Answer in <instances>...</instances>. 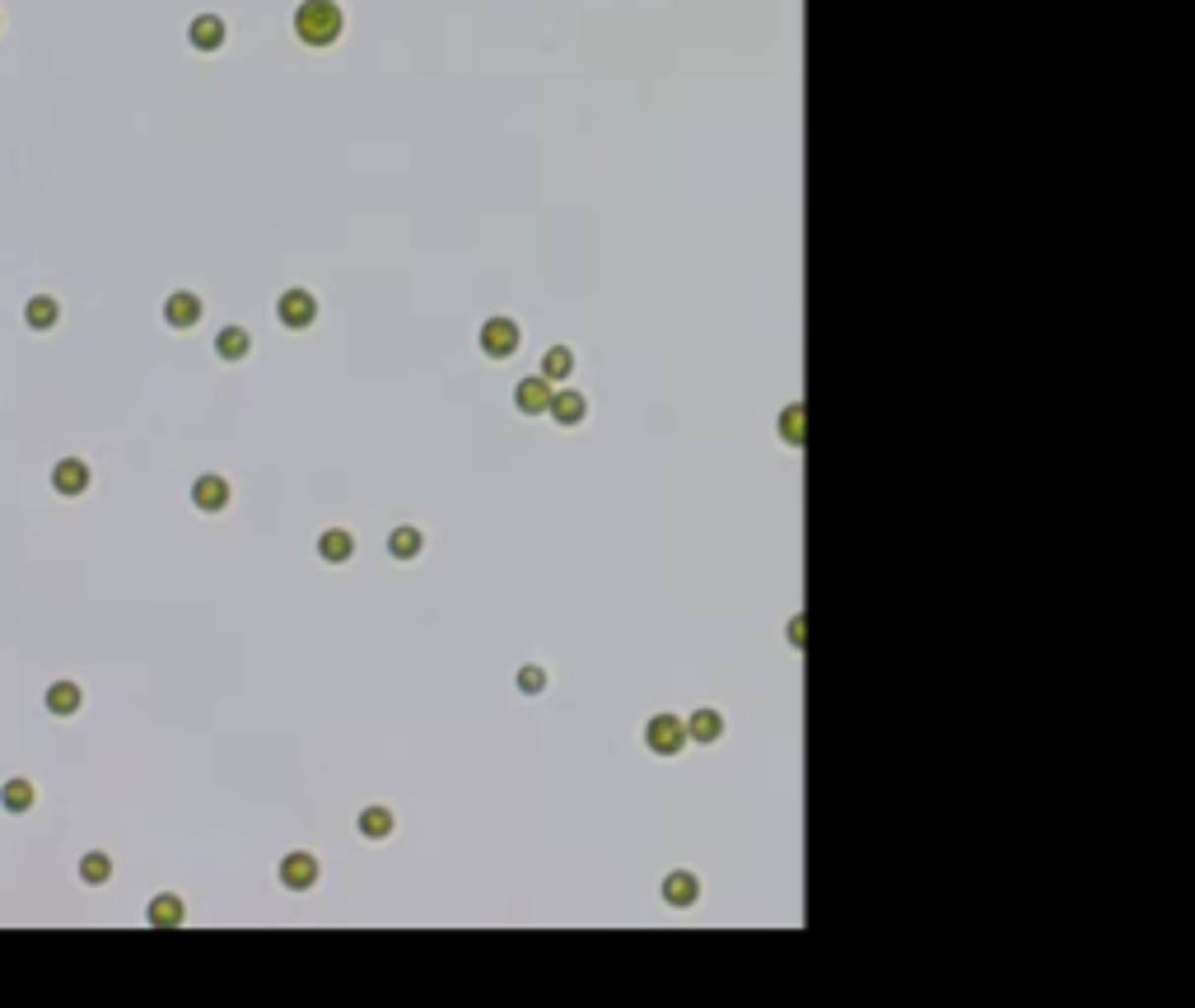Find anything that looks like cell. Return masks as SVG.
<instances>
[{
    "instance_id": "obj_13",
    "label": "cell",
    "mask_w": 1195,
    "mask_h": 1008,
    "mask_svg": "<svg viewBox=\"0 0 1195 1008\" xmlns=\"http://www.w3.org/2000/svg\"><path fill=\"white\" fill-rule=\"evenodd\" d=\"M192 47H197V52H215V47H225V19H215V15L192 19Z\"/></svg>"
},
{
    "instance_id": "obj_6",
    "label": "cell",
    "mask_w": 1195,
    "mask_h": 1008,
    "mask_svg": "<svg viewBox=\"0 0 1195 1008\" xmlns=\"http://www.w3.org/2000/svg\"><path fill=\"white\" fill-rule=\"evenodd\" d=\"M552 383L542 378V373H533V378H523L514 388V407L523 411V416H547V407H552Z\"/></svg>"
},
{
    "instance_id": "obj_23",
    "label": "cell",
    "mask_w": 1195,
    "mask_h": 1008,
    "mask_svg": "<svg viewBox=\"0 0 1195 1008\" xmlns=\"http://www.w3.org/2000/svg\"><path fill=\"white\" fill-rule=\"evenodd\" d=\"M80 878H85L90 887L107 883V878H112V859H107V854H85V859H80Z\"/></svg>"
},
{
    "instance_id": "obj_20",
    "label": "cell",
    "mask_w": 1195,
    "mask_h": 1008,
    "mask_svg": "<svg viewBox=\"0 0 1195 1008\" xmlns=\"http://www.w3.org/2000/svg\"><path fill=\"white\" fill-rule=\"evenodd\" d=\"M388 551H393L397 561H416V556H421V528H393Z\"/></svg>"
},
{
    "instance_id": "obj_22",
    "label": "cell",
    "mask_w": 1195,
    "mask_h": 1008,
    "mask_svg": "<svg viewBox=\"0 0 1195 1008\" xmlns=\"http://www.w3.org/2000/svg\"><path fill=\"white\" fill-rule=\"evenodd\" d=\"M150 924H160V929H173V924H182V902H178V897H155V902H150Z\"/></svg>"
},
{
    "instance_id": "obj_21",
    "label": "cell",
    "mask_w": 1195,
    "mask_h": 1008,
    "mask_svg": "<svg viewBox=\"0 0 1195 1008\" xmlns=\"http://www.w3.org/2000/svg\"><path fill=\"white\" fill-rule=\"evenodd\" d=\"M47 709H52V714H75V709H80V687H75V682H56V687L47 691Z\"/></svg>"
},
{
    "instance_id": "obj_25",
    "label": "cell",
    "mask_w": 1195,
    "mask_h": 1008,
    "mask_svg": "<svg viewBox=\"0 0 1195 1008\" xmlns=\"http://www.w3.org/2000/svg\"><path fill=\"white\" fill-rule=\"evenodd\" d=\"M547 687V672L537 668V663H528V668H518V691L523 696H537V691Z\"/></svg>"
},
{
    "instance_id": "obj_24",
    "label": "cell",
    "mask_w": 1195,
    "mask_h": 1008,
    "mask_svg": "<svg viewBox=\"0 0 1195 1008\" xmlns=\"http://www.w3.org/2000/svg\"><path fill=\"white\" fill-rule=\"evenodd\" d=\"M780 439H789L794 448L803 443V407H799V402H794V407L780 416Z\"/></svg>"
},
{
    "instance_id": "obj_18",
    "label": "cell",
    "mask_w": 1195,
    "mask_h": 1008,
    "mask_svg": "<svg viewBox=\"0 0 1195 1008\" xmlns=\"http://www.w3.org/2000/svg\"><path fill=\"white\" fill-rule=\"evenodd\" d=\"M570 370H574V355L565 351V346H552L547 360H542V378H547V383H565Z\"/></svg>"
},
{
    "instance_id": "obj_16",
    "label": "cell",
    "mask_w": 1195,
    "mask_h": 1008,
    "mask_svg": "<svg viewBox=\"0 0 1195 1008\" xmlns=\"http://www.w3.org/2000/svg\"><path fill=\"white\" fill-rule=\"evenodd\" d=\"M724 733V719H719V709H697L692 719H687V738H697V743H714Z\"/></svg>"
},
{
    "instance_id": "obj_4",
    "label": "cell",
    "mask_w": 1195,
    "mask_h": 1008,
    "mask_svg": "<svg viewBox=\"0 0 1195 1008\" xmlns=\"http://www.w3.org/2000/svg\"><path fill=\"white\" fill-rule=\"evenodd\" d=\"M276 313H281V322H286L290 332H303V327H313V318H318V300L308 290H286L281 303H276Z\"/></svg>"
},
{
    "instance_id": "obj_11",
    "label": "cell",
    "mask_w": 1195,
    "mask_h": 1008,
    "mask_svg": "<svg viewBox=\"0 0 1195 1008\" xmlns=\"http://www.w3.org/2000/svg\"><path fill=\"white\" fill-rule=\"evenodd\" d=\"M164 318H168V327H197L201 300L197 295H187V290H178V295H168V303H164Z\"/></svg>"
},
{
    "instance_id": "obj_7",
    "label": "cell",
    "mask_w": 1195,
    "mask_h": 1008,
    "mask_svg": "<svg viewBox=\"0 0 1195 1008\" xmlns=\"http://www.w3.org/2000/svg\"><path fill=\"white\" fill-rule=\"evenodd\" d=\"M192 504H197L201 513H220L225 504H230V481L215 477V472L197 477V481H192Z\"/></svg>"
},
{
    "instance_id": "obj_8",
    "label": "cell",
    "mask_w": 1195,
    "mask_h": 1008,
    "mask_svg": "<svg viewBox=\"0 0 1195 1008\" xmlns=\"http://www.w3.org/2000/svg\"><path fill=\"white\" fill-rule=\"evenodd\" d=\"M52 486L61 491V496H85L90 491V467L80 458H66L52 467Z\"/></svg>"
},
{
    "instance_id": "obj_12",
    "label": "cell",
    "mask_w": 1195,
    "mask_h": 1008,
    "mask_svg": "<svg viewBox=\"0 0 1195 1008\" xmlns=\"http://www.w3.org/2000/svg\"><path fill=\"white\" fill-rule=\"evenodd\" d=\"M318 551H322V561L346 566V561L356 556V537H351L346 528H327V532H322V542H318Z\"/></svg>"
},
{
    "instance_id": "obj_1",
    "label": "cell",
    "mask_w": 1195,
    "mask_h": 1008,
    "mask_svg": "<svg viewBox=\"0 0 1195 1008\" xmlns=\"http://www.w3.org/2000/svg\"><path fill=\"white\" fill-rule=\"evenodd\" d=\"M341 29H346V19H341L337 0H303L295 10V34L308 47H332L341 37Z\"/></svg>"
},
{
    "instance_id": "obj_5",
    "label": "cell",
    "mask_w": 1195,
    "mask_h": 1008,
    "mask_svg": "<svg viewBox=\"0 0 1195 1008\" xmlns=\"http://www.w3.org/2000/svg\"><path fill=\"white\" fill-rule=\"evenodd\" d=\"M281 883H286L290 892H308V887L318 883V859H313L308 849L286 854V859H281Z\"/></svg>"
},
{
    "instance_id": "obj_17",
    "label": "cell",
    "mask_w": 1195,
    "mask_h": 1008,
    "mask_svg": "<svg viewBox=\"0 0 1195 1008\" xmlns=\"http://www.w3.org/2000/svg\"><path fill=\"white\" fill-rule=\"evenodd\" d=\"M24 318H29V327H37V332H47V327H56V318H61V303H56L52 295H37V300H29V308H24Z\"/></svg>"
},
{
    "instance_id": "obj_14",
    "label": "cell",
    "mask_w": 1195,
    "mask_h": 1008,
    "mask_svg": "<svg viewBox=\"0 0 1195 1008\" xmlns=\"http://www.w3.org/2000/svg\"><path fill=\"white\" fill-rule=\"evenodd\" d=\"M360 836H365V840H388V836H393V813H388L383 803L365 808V813H360Z\"/></svg>"
},
{
    "instance_id": "obj_10",
    "label": "cell",
    "mask_w": 1195,
    "mask_h": 1008,
    "mask_svg": "<svg viewBox=\"0 0 1195 1008\" xmlns=\"http://www.w3.org/2000/svg\"><path fill=\"white\" fill-rule=\"evenodd\" d=\"M697 897H700L697 873L678 868V873H668V878H663V902H668V906H697Z\"/></svg>"
},
{
    "instance_id": "obj_3",
    "label": "cell",
    "mask_w": 1195,
    "mask_h": 1008,
    "mask_svg": "<svg viewBox=\"0 0 1195 1008\" xmlns=\"http://www.w3.org/2000/svg\"><path fill=\"white\" fill-rule=\"evenodd\" d=\"M518 341H523V332H518L514 318H486L482 327V351L491 355V360H509V355L518 351Z\"/></svg>"
},
{
    "instance_id": "obj_2",
    "label": "cell",
    "mask_w": 1195,
    "mask_h": 1008,
    "mask_svg": "<svg viewBox=\"0 0 1195 1008\" xmlns=\"http://www.w3.org/2000/svg\"><path fill=\"white\" fill-rule=\"evenodd\" d=\"M644 747L654 757H678L682 747H687V719H678V714H654L644 724Z\"/></svg>"
},
{
    "instance_id": "obj_15",
    "label": "cell",
    "mask_w": 1195,
    "mask_h": 1008,
    "mask_svg": "<svg viewBox=\"0 0 1195 1008\" xmlns=\"http://www.w3.org/2000/svg\"><path fill=\"white\" fill-rule=\"evenodd\" d=\"M215 351H220V360H243L252 351L248 327H225V332L215 336Z\"/></svg>"
},
{
    "instance_id": "obj_9",
    "label": "cell",
    "mask_w": 1195,
    "mask_h": 1008,
    "mask_svg": "<svg viewBox=\"0 0 1195 1008\" xmlns=\"http://www.w3.org/2000/svg\"><path fill=\"white\" fill-rule=\"evenodd\" d=\"M547 416H556L561 425H579L584 416H589V397H584V392H574V388H561V392H552V407H547Z\"/></svg>"
},
{
    "instance_id": "obj_19",
    "label": "cell",
    "mask_w": 1195,
    "mask_h": 1008,
    "mask_svg": "<svg viewBox=\"0 0 1195 1008\" xmlns=\"http://www.w3.org/2000/svg\"><path fill=\"white\" fill-rule=\"evenodd\" d=\"M0 803H5V813H29L33 808V784L29 779H10L0 789Z\"/></svg>"
}]
</instances>
